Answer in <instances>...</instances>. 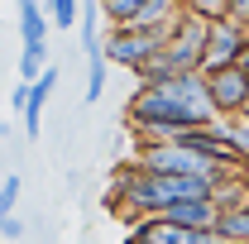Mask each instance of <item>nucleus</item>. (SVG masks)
I'll list each match as a JSON object with an SVG mask.
<instances>
[{"instance_id":"obj_8","label":"nucleus","mask_w":249,"mask_h":244,"mask_svg":"<svg viewBox=\"0 0 249 244\" xmlns=\"http://www.w3.org/2000/svg\"><path fill=\"white\" fill-rule=\"evenodd\" d=\"M220 235L225 244H249V206H230V211H220Z\"/></svg>"},{"instance_id":"obj_7","label":"nucleus","mask_w":249,"mask_h":244,"mask_svg":"<svg viewBox=\"0 0 249 244\" xmlns=\"http://www.w3.org/2000/svg\"><path fill=\"white\" fill-rule=\"evenodd\" d=\"M15 10H19V38H24V43H48L53 15H48L38 0H15Z\"/></svg>"},{"instance_id":"obj_10","label":"nucleus","mask_w":249,"mask_h":244,"mask_svg":"<svg viewBox=\"0 0 249 244\" xmlns=\"http://www.w3.org/2000/svg\"><path fill=\"white\" fill-rule=\"evenodd\" d=\"M144 5H149V0H101V10H106V19H110L115 29L134 24V15H139Z\"/></svg>"},{"instance_id":"obj_11","label":"nucleus","mask_w":249,"mask_h":244,"mask_svg":"<svg viewBox=\"0 0 249 244\" xmlns=\"http://www.w3.org/2000/svg\"><path fill=\"white\" fill-rule=\"evenodd\" d=\"M53 15V29H72L77 24V0H43Z\"/></svg>"},{"instance_id":"obj_16","label":"nucleus","mask_w":249,"mask_h":244,"mask_svg":"<svg viewBox=\"0 0 249 244\" xmlns=\"http://www.w3.org/2000/svg\"><path fill=\"white\" fill-rule=\"evenodd\" d=\"M240 67H245V72H249V48H245V53H240Z\"/></svg>"},{"instance_id":"obj_3","label":"nucleus","mask_w":249,"mask_h":244,"mask_svg":"<svg viewBox=\"0 0 249 244\" xmlns=\"http://www.w3.org/2000/svg\"><path fill=\"white\" fill-rule=\"evenodd\" d=\"M245 48H249L245 19H235V15H225V19H211V38H206V62H201V72H220V67H235Z\"/></svg>"},{"instance_id":"obj_5","label":"nucleus","mask_w":249,"mask_h":244,"mask_svg":"<svg viewBox=\"0 0 249 244\" xmlns=\"http://www.w3.org/2000/svg\"><path fill=\"white\" fill-rule=\"evenodd\" d=\"M82 53H87V101H101V91H106V67H110V58H106V38L96 34L91 10H87V24H82Z\"/></svg>"},{"instance_id":"obj_14","label":"nucleus","mask_w":249,"mask_h":244,"mask_svg":"<svg viewBox=\"0 0 249 244\" xmlns=\"http://www.w3.org/2000/svg\"><path fill=\"white\" fill-rule=\"evenodd\" d=\"M0 235H5V240H19V235H24V220H19V215H0Z\"/></svg>"},{"instance_id":"obj_1","label":"nucleus","mask_w":249,"mask_h":244,"mask_svg":"<svg viewBox=\"0 0 249 244\" xmlns=\"http://www.w3.org/2000/svg\"><path fill=\"white\" fill-rule=\"evenodd\" d=\"M139 168L163 173V177H216V182H225L235 173L220 158L192 149V144H149V149H139Z\"/></svg>"},{"instance_id":"obj_18","label":"nucleus","mask_w":249,"mask_h":244,"mask_svg":"<svg viewBox=\"0 0 249 244\" xmlns=\"http://www.w3.org/2000/svg\"><path fill=\"white\" fill-rule=\"evenodd\" d=\"M245 34H249V19H245Z\"/></svg>"},{"instance_id":"obj_4","label":"nucleus","mask_w":249,"mask_h":244,"mask_svg":"<svg viewBox=\"0 0 249 244\" xmlns=\"http://www.w3.org/2000/svg\"><path fill=\"white\" fill-rule=\"evenodd\" d=\"M211 82V101H216V115L220 120H240L249 105V72L235 62V67H220V72H206Z\"/></svg>"},{"instance_id":"obj_12","label":"nucleus","mask_w":249,"mask_h":244,"mask_svg":"<svg viewBox=\"0 0 249 244\" xmlns=\"http://www.w3.org/2000/svg\"><path fill=\"white\" fill-rule=\"evenodd\" d=\"M19 173H5V182H0V215H15V206H19Z\"/></svg>"},{"instance_id":"obj_2","label":"nucleus","mask_w":249,"mask_h":244,"mask_svg":"<svg viewBox=\"0 0 249 244\" xmlns=\"http://www.w3.org/2000/svg\"><path fill=\"white\" fill-rule=\"evenodd\" d=\"M168 38H173V34H163V29H110L106 34V58L129 67V72L139 77V72L168 48Z\"/></svg>"},{"instance_id":"obj_17","label":"nucleus","mask_w":249,"mask_h":244,"mask_svg":"<svg viewBox=\"0 0 249 244\" xmlns=\"http://www.w3.org/2000/svg\"><path fill=\"white\" fill-rule=\"evenodd\" d=\"M245 120H249V105H245Z\"/></svg>"},{"instance_id":"obj_15","label":"nucleus","mask_w":249,"mask_h":244,"mask_svg":"<svg viewBox=\"0 0 249 244\" xmlns=\"http://www.w3.org/2000/svg\"><path fill=\"white\" fill-rule=\"evenodd\" d=\"M230 15L235 19H249V0H230Z\"/></svg>"},{"instance_id":"obj_9","label":"nucleus","mask_w":249,"mask_h":244,"mask_svg":"<svg viewBox=\"0 0 249 244\" xmlns=\"http://www.w3.org/2000/svg\"><path fill=\"white\" fill-rule=\"evenodd\" d=\"M48 67H53L48 62V43H24V53H19V82H38Z\"/></svg>"},{"instance_id":"obj_6","label":"nucleus","mask_w":249,"mask_h":244,"mask_svg":"<svg viewBox=\"0 0 249 244\" xmlns=\"http://www.w3.org/2000/svg\"><path fill=\"white\" fill-rule=\"evenodd\" d=\"M53 87H58V67H48L38 82H24V129L29 134H38V124H43V105H48V96H53Z\"/></svg>"},{"instance_id":"obj_13","label":"nucleus","mask_w":249,"mask_h":244,"mask_svg":"<svg viewBox=\"0 0 249 244\" xmlns=\"http://www.w3.org/2000/svg\"><path fill=\"white\" fill-rule=\"evenodd\" d=\"M187 15H201V19H225V15H230V0H187Z\"/></svg>"}]
</instances>
